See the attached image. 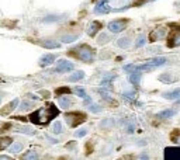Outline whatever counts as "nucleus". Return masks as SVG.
I'll return each mask as SVG.
<instances>
[{
    "label": "nucleus",
    "instance_id": "34",
    "mask_svg": "<svg viewBox=\"0 0 180 160\" xmlns=\"http://www.w3.org/2000/svg\"><path fill=\"white\" fill-rule=\"evenodd\" d=\"M31 107H32V103H30V101H24L23 104H21V107H20V110L25 111V110H28V108H31Z\"/></svg>",
    "mask_w": 180,
    "mask_h": 160
},
{
    "label": "nucleus",
    "instance_id": "28",
    "mask_svg": "<svg viewBox=\"0 0 180 160\" xmlns=\"http://www.w3.org/2000/svg\"><path fill=\"white\" fill-rule=\"evenodd\" d=\"M78 34H73V35H65V37H62V42H65V44H69V42H73L75 39H78Z\"/></svg>",
    "mask_w": 180,
    "mask_h": 160
},
{
    "label": "nucleus",
    "instance_id": "5",
    "mask_svg": "<svg viewBox=\"0 0 180 160\" xmlns=\"http://www.w3.org/2000/svg\"><path fill=\"white\" fill-rule=\"evenodd\" d=\"M73 68H75V65L72 63V62L60 59L59 62H58V65H56L55 72L56 73H65V72H70V70H73Z\"/></svg>",
    "mask_w": 180,
    "mask_h": 160
},
{
    "label": "nucleus",
    "instance_id": "7",
    "mask_svg": "<svg viewBox=\"0 0 180 160\" xmlns=\"http://www.w3.org/2000/svg\"><path fill=\"white\" fill-rule=\"evenodd\" d=\"M19 103H20L19 98H14L13 101H10L9 104H6L4 108H1V110H0V114H1V115H7V114H10V112H11V111H13L14 108H16V107L19 105Z\"/></svg>",
    "mask_w": 180,
    "mask_h": 160
},
{
    "label": "nucleus",
    "instance_id": "16",
    "mask_svg": "<svg viewBox=\"0 0 180 160\" xmlns=\"http://www.w3.org/2000/svg\"><path fill=\"white\" fill-rule=\"evenodd\" d=\"M58 103H59V107H62V108H69L70 105H72V100L68 97V94L65 97H59Z\"/></svg>",
    "mask_w": 180,
    "mask_h": 160
},
{
    "label": "nucleus",
    "instance_id": "13",
    "mask_svg": "<svg viewBox=\"0 0 180 160\" xmlns=\"http://www.w3.org/2000/svg\"><path fill=\"white\" fill-rule=\"evenodd\" d=\"M163 98H166V100H176V98H180V89H175V90L163 93Z\"/></svg>",
    "mask_w": 180,
    "mask_h": 160
},
{
    "label": "nucleus",
    "instance_id": "29",
    "mask_svg": "<svg viewBox=\"0 0 180 160\" xmlns=\"http://www.w3.org/2000/svg\"><path fill=\"white\" fill-rule=\"evenodd\" d=\"M38 157H40L38 153L34 150H30L28 153H24L23 155V159H38Z\"/></svg>",
    "mask_w": 180,
    "mask_h": 160
},
{
    "label": "nucleus",
    "instance_id": "26",
    "mask_svg": "<svg viewBox=\"0 0 180 160\" xmlns=\"http://www.w3.org/2000/svg\"><path fill=\"white\" fill-rule=\"evenodd\" d=\"M21 149H23V143H13V145H10L9 150L11 153H19V152H21Z\"/></svg>",
    "mask_w": 180,
    "mask_h": 160
},
{
    "label": "nucleus",
    "instance_id": "10",
    "mask_svg": "<svg viewBox=\"0 0 180 160\" xmlns=\"http://www.w3.org/2000/svg\"><path fill=\"white\" fill-rule=\"evenodd\" d=\"M56 59V56L54 55V54H45L44 56H41V59H40V66H48V65L54 63Z\"/></svg>",
    "mask_w": 180,
    "mask_h": 160
},
{
    "label": "nucleus",
    "instance_id": "22",
    "mask_svg": "<svg viewBox=\"0 0 180 160\" xmlns=\"http://www.w3.org/2000/svg\"><path fill=\"white\" fill-rule=\"evenodd\" d=\"M110 41V37L107 35V34H104V32H102L99 37H97V44L99 45H103V44H107V42Z\"/></svg>",
    "mask_w": 180,
    "mask_h": 160
},
{
    "label": "nucleus",
    "instance_id": "11",
    "mask_svg": "<svg viewBox=\"0 0 180 160\" xmlns=\"http://www.w3.org/2000/svg\"><path fill=\"white\" fill-rule=\"evenodd\" d=\"M100 28H102V23H100V21H92L87 28V34L90 37H94L97 32L100 31Z\"/></svg>",
    "mask_w": 180,
    "mask_h": 160
},
{
    "label": "nucleus",
    "instance_id": "25",
    "mask_svg": "<svg viewBox=\"0 0 180 160\" xmlns=\"http://www.w3.org/2000/svg\"><path fill=\"white\" fill-rule=\"evenodd\" d=\"M159 80H161V82H173V80H176V77H173V76H172L170 73H163V74H161V76H159Z\"/></svg>",
    "mask_w": 180,
    "mask_h": 160
},
{
    "label": "nucleus",
    "instance_id": "17",
    "mask_svg": "<svg viewBox=\"0 0 180 160\" xmlns=\"http://www.w3.org/2000/svg\"><path fill=\"white\" fill-rule=\"evenodd\" d=\"M114 124H116V122H114V119H113V118H106V119H103L102 122L99 124V127H100L102 129H110Z\"/></svg>",
    "mask_w": 180,
    "mask_h": 160
},
{
    "label": "nucleus",
    "instance_id": "31",
    "mask_svg": "<svg viewBox=\"0 0 180 160\" xmlns=\"http://www.w3.org/2000/svg\"><path fill=\"white\" fill-rule=\"evenodd\" d=\"M145 42H146V37H145V35H139L137 42H135V48H141Z\"/></svg>",
    "mask_w": 180,
    "mask_h": 160
},
{
    "label": "nucleus",
    "instance_id": "3",
    "mask_svg": "<svg viewBox=\"0 0 180 160\" xmlns=\"http://www.w3.org/2000/svg\"><path fill=\"white\" fill-rule=\"evenodd\" d=\"M65 118H66V122L69 127L75 128V127H78L79 124H82L86 121V115L83 112H78V111H75V112H68V114L65 115Z\"/></svg>",
    "mask_w": 180,
    "mask_h": 160
},
{
    "label": "nucleus",
    "instance_id": "4",
    "mask_svg": "<svg viewBox=\"0 0 180 160\" xmlns=\"http://www.w3.org/2000/svg\"><path fill=\"white\" fill-rule=\"evenodd\" d=\"M166 160H180V146H170L165 149Z\"/></svg>",
    "mask_w": 180,
    "mask_h": 160
},
{
    "label": "nucleus",
    "instance_id": "30",
    "mask_svg": "<svg viewBox=\"0 0 180 160\" xmlns=\"http://www.w3.org/2000/svg\"><path fill=\"white\" fill-rule=\"evenodd\" d=\"M52 132L54 133H60L62 132V124H60L59 121L54 122V125H52Z\"/></svg>",
    "mask_w": 180,
    "mask_h": 160
},
{
    "label": "nucleus",
    "instance_id": "32",
    "mask_svg": "<svg viewBox=\"0 0 180 160\" xmlns=\"http://www.w3.org/2000/svg\"><path fill=\"white\" fill-rule=\"evenodd\" d=\"M17 131H19V132L28 133V135H34V133H35V131H32V129L27 128V127H21V128H17Z\"/></svg>",
    "mask_w": 180,
    "mask_h": 160
},
{
    "label": "nucleus",
    "instance_id": "35",
    "mask_svg": "<svg viewBox=\"0 0 180 160\" xmlns=\"http://www.w3.org/2000/svg\"><path fill=\"white\" fill-rule=\"evenodd\" d=\"M0 159H3V160H10L9 156H0Z\"/></svg>",
    "mask_w": 180,
    "mask_h": 160
},
{
    "label": "nucleus",
    "instance_id": "14",
    "mask_svg": "<svg viewBox=\"0 0 180 160\" xmlns=\"http://www.w3.org/2000/svg\"><path fill=\"white\" fill-rule=\"evenodd\" d=\"M141 77H142L141 70H134V72H131V73H129V82L132 83V84H139Z\"/></svg>",
    "mask_w": 180,
    "mask_h": 160
},
{
    "label": "nucleus",
    "instance_id": "27",
    "mask_svg": "<svg viewBox=\"0 0 180 160\" xmlns=\"http://www.w3.org/2000/svg\"><path fill=\"white\" fill-rule=\"evenodd\" d=\"M70 93H72V90H70L69 87H59V89L55 90L56 96H60V94H70Z\"/></svg>",
    "mask_w": 180,
    "mask_h": 160
},
{
    "label": "nucleus",
    "instance_id": "15",
    "mask_svg": "<svg viewBox=\"0 0 180 160\" xmlns=\"http://www.w3.org/2000/svg\"><path fill=\"white\" fill-rule=\"evenodd\" d=\"M165 34H166V31H165L163 28H161V30H155V31L151 32V35H149V41L151 42L156 41V38H162Z\"/></svg>",
    "mask_w": 180,
    "mask_h": 160
},
{
    "label": "nucleus",
    "instance_id": "23",
    "mask_svg": "<svg viewBox=\"0 0 180 160\" xmlns=\"http://www.w3.org/2000/svg\"><path fill=\"white\" fill-rule=\"evenodd\" d=\"M75 93H76V94H78L79 97H82V98H83V100H87L89 98V96L87 94H86V92H84V89L83 87H75Z\"/></svg>",
    "mask_w": 180,
    "mask_h": 160
},
{
    "label": "nucleus",
    "instance_id": "18",
    "mask_svg": "<svg viewBox=\"0 0 180 160\" xmlns=\"http://www.w3.org/2000/svg\"><path fill=\"white\" fill-rule=\"evenodd\" d=\"M110 11V9L106 6V3H100V4H97L94 7V13L96 14H106Z\"/></svg>",
    "mask_w": 180,
    "mask_h": 160
},
{
    "label": "nucleus",
    "instance_id": "8",
    "mask_svg": "<svg viewBox=\"0 0 180 160\" xmlns=\"http://www.w3.org/2000/svg\"><path fill=\"white\" fill-rule=\"evenodd\" d=\"M167 62V58H165V56H158V58H152V59H148L145 63L151 65V66H153V68H158V66H163V65Z\"/></svg>",
    "mask_w": 180,
    "mask_h": 160
},
{
    "label": "nucleus",
    "instance_id": "12",
    "mask_svg": "<svg viewBox=\"0 0 180 160\" xmlns=\"http://www.w3.org/2000/svg\"><path fill=\"white\" fill-rule=\"evenodd\" d=\"M176 115V110H163L161 112H158L156 114V118H161V119H169L172 117H175Z\"/></svg>",
    "mask_w": 180,
    "mask_h": 160
},
{
    "label": "nucleus",
    "instance_id": "1",
    "mask_svg": "<svg viewBox=\"0 0 180 160\" xmlns=\"http://www.w3.org/2000/svg\"><path fill=\"white\" fill-rule=\"evenodd\" d=\"M58 115H59V110L54 104H48L46 107H42L40 110L34 111L30 115V121L32 124H37V125H45Z\"/></svg>",
    "mask_w": 180,
    "mask_h": 160
},
{
    "label": "nucleus",
    "instance_id": "19",
    "mask_svg": "<svg viewBox=\"0 0 180 160\" xmlns=\"http://www.w3.org/2000/svg\"><path fill=\"white\" fill-rule=\"evenodd\" d=\"M10 145H11V138H9V136L0 138V150H4L6 147H9Z\"/></svg>",
    "mask_w": 180,
    "mask_h": 160
},
{
    "label": "nucleus",
    "instance_id": "21",
    "mask_svg": "<svg viewBox=\"0 0 180 160\" xmlns=\"http://www.w3.org/2000/svg\"><path fill=\"white\" fill-rule=\"evenodd\" d=\"M83 77H84V73L82 70H79V72H75L73 74H70L69 77H68V80H69V82H79V80H82Z\"/></svg>",
    "mask_w": 180,
    "mask_h": 160
},
{
    "label": "nucleus",
    "instance_id": "6",
    "mask_svg": "<svg viewBox=\"0 0 180 160\" xmlns=\"http://www.w3.org/2000/svg\"><path fill=\"white\" fill-rule=\"evenodd\" d=\"M107 28L110 30L113 34H118V32L124 31L125 28V21H121V20H116V21H111V23H108V25H107Z\"/></svg>",
    "mask_w": 180,
    "mask_h": 160
},
{
    "label": "nucleus",
    "instance_id": "20",
    "mask_svg": "<svg viewBox=\"0 0 180 160\" xmlns=\"http://www.w3.org/2000/svg\"><path fill=\"white\" fill-rule=\"evenodd\" d=\"M117 44H118L120 48H128V46L131 45V38L129 37H121V38H118Z\"/></svg>",
    "mask_w": 180,
    "mask_h": 160
},
{
    "label": "nucleus",
    "instance_id": "2",
    "mask_svg": "<svg viewBox=\"0 0 180 160\" xmlns=\"http://www.w3.org/2000/svg\"><path fill=\"white\" fill-rule=\"evenodd\" d=\"M69 54H70V55H73L75 58H78V59L86 62V63H92L93 60H94V58H96L94 51H93L92 48L86 46V45L78 46V48H75V49L70 51Z\"/></svg>",
    "mask_w": 180,
    "mask_h": 160
},
{
    "label": "nucleus",
    "instance_id": "36",
    "mask_svg": "<svg viewBox=\"0 0 180 160\" xmlns=\"http://www.w3.org/2000/svg\"><path fill=\"white\" fill-rule=\"evenodd\" d=\"M139 157H141V159H148V155H145V153H143V155H141Z\"/></svg>",
    "mask_w": 180,
    "mask_h": 160
},
{
    "label": "nucleus",
    "instance_id": "9",
    "mask_svg": "<svg viewBox=\"0 0 180 160\" xmlns=\"http://www.w3.org/2000/svg\"><path fill=\"white\" fill-rule=\"evenodd\" d=\"M38 44L46 49H56L60 46V42H58L56 39H45V41H40Z\"/></svg>",
    "mask_w": 180,
    "mask_h": 160
},
{
    "label": "nucleus",
    "instance_id": "33",
    "mask_svg": "<svg viewBox=\"0 0 180 160\" xmlns=\"http://www.w3.org/2000/svg\"><path fill=\"white\" fill-rule=\"evenodd\" d=\"M87 135V129H80V131H76L75 132V136L76 138H83Z\"/></svg>",
    "mask_w": 180,
    "mask_h": 160
},
{
    "label": "nucleus",
    "instance_id": "24",
    "mask_svg": "<svg viewBox=\"0 0 180 160\" xmlns=\"http://www.w3.org/2000/svg\"><path fill=\"white\" fill-rule=\"evenodd\" d=\"M87 108H89V111H90V112H93V114H97V112H100V111H102V107H100L99 104H92V101L89 103Z\"/></svg>",
    "mask_w": 180,
    "mask_h": 160
},
{
    "label": "nucleus",
    "instance_id": "37",
    "mask_svg": "<svg viewBox=\"0 0 180 160\" xmlns=\"http://www.w3.org/2000/svg\"><path fill=\"white\" fill-rule=\"evenodd\" d=\"M0 100H1V96H0Z\"/></svg>",
    "mask_w": 180,
    "mask_h": 160
}]
</instances>
